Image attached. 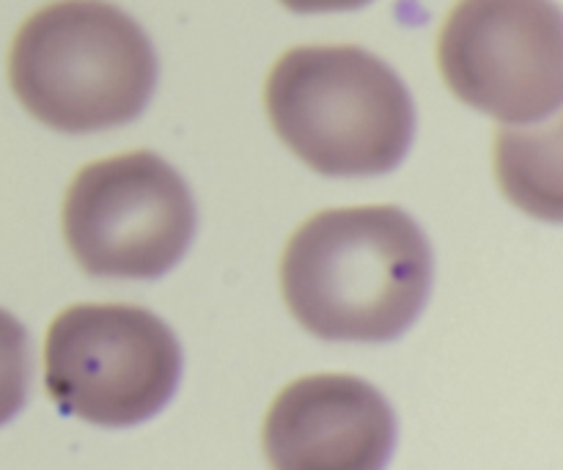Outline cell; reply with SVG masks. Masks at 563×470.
Instances as JSON below:
<instances>
[{
  "mask_svg": "<svg viewBox=\"0 0 563 470\" xmlns=\"http://www.w3.org/2000/svg\"><path fill=\"white\" fill-rule=\"evenodd\" d=\"M429 289L427 237L388 204L311 215L280 256L286 308L324 341L396 339L416 323Z\"/></svg>",
  "mask_w": 563,
  "mask_h": 470,
  "instance_id": "6da1fadb",
  "label": "cell"
},
{
  "mask_svg": "<svg viewBox=\"0 0 563 470\" xmlns=\"http://www.w3.org/2000/svg\"><path fill=\"white\" fill-rule=\"evenodd\" d=\"M275 135L322 176H379L410 149V91L377 55L355 44L291 47L264 83Z\"/></svg>",
  "mask_w": 563,
  "mask_h": 470,
  "instance_id": "7a4b0ae2",
  "label": "cell"
},
{
  "mask_svg": "<svg viewBox=\"0 0 563 470\" xmlns=\"http://www.w3.org/2000/svg\"><path fill=\"white\" fill-rule=\"evenodd\" d=\"M157 83L152 42L104 0H55L33 11L9 50V86L44 127L69 135L141 116Z\"/></svg>",
  "mask_w": 563,
  "mask_h": 470,
  "instance_id": "3957f363",
  "label": "cell"
},
{
  "mask_svg": "<svg viewBox=\"0 0 563 470\" xmlns=\"http://www.w3.org/2000/svg\"><path fill=\"white\" fill-rule=\"evenodd\" d=\"M181 350L174 330L141 306L82 303L49 323L44 385L66 416L132 427L174 396Z\"/></svg>",
  "mask_w": 563,
  "mask_h": 470,
  "instance_id": "277c9868",
  "label": "cell"
},
{
  "mask_svg": "<svg viewBox=\"0 0 563 470\" xmlns=\"http://www.w3.org/2000/svg\"><path fill=\"white\" fill-rule=\"evenodd\" d=\"M60 229L88 275L148 281L168 273L190 248L196 204L181 176L141 149L77 171Z\"/></svg>",
  "mask_w": 563,
  "mask_h": 470,
  "instance_id": "5b68a950",
  "label": "cell"
},
{
  "mask_svg": "<svg viewBox=\"0 0 563 470\" xmlns=\"http://www.w3.org/2000/svg\"><path fill=\"white\" fill-rule=\"evenodd\" d=\"M438 66L460 102L504 121L553 116L563 97V28L553 0H456Z\"/></svg>",
  "mask_w": 563,
  "mask_h": 470,
  "instance_id": "8992f818",
  "label": "cell"
},
{
  "mask_svg": "<svg viewBox=\"0 0 563 470\" xmlns=\"http://www.w3.org/2000/svg\"><path fill=\"white\" fill-rule=\"evenodd\" d=\"M396 444L385 396L352 374H311L269 405L262 449L273 470H383Z\"/></svg>",
  "mask_w": 563,
  "mask_h": 470,
  "instance_id": "52a82bcc",
  "label": "cell"
},
{
  "mask_svg": "<svg viewBox=\"0 0 563 470\" xmlns=\"http://www.w3.org/2000/svg\"><path fill=\"white\" fill-rule=\"evenodd\" d=\"M31 385V345L27 334L0 308V427L22 411Z\"/></svg>",
  "mask_w": 563,
  "mask_h": 470,
  "instance_id": "ba28073f",
  "label": "cell"
},
{
  "mask_svg": "<svg viewBox=\"0 0 563 470\" xmlns=\"http://www.w3.org/2000/svg\"><path fill=\"white\" fill-rule=\"evenodd\" d=\"M289 11L297 14H317V11H350L361 9L368 0H280Z\"/></svg>",
  "mask_w": 563,
  "mask_h": 470,
  "instance_id": "9c48e42d",
  "label": "cell"
}]
</instances>
